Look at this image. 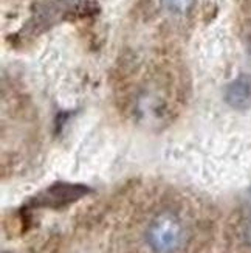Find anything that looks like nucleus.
Segmentation results:
<instances>
[{"label": "nucleus", "mask_w": 251, "mask_h": 253, "mask_svg": "<svg viewBox=\"0 0 251 253\" xmlns=\"http://www.w3.org/2000/svg\"><path fill=\"white\" fill-rule=\"evenodd\" d=\"M89 193V188L84 185H70V183H56L50 186L42 194H39L35 204L39 207H50V208H59L65 207L74 201L81 199L82 196Z\"/></svg>", "instance_id": "obj_2"}, {"label": "nucleus", "mask_w": 251, "mask_h": 253, "mask_svg": "<svg viewBox=\"0 0 251 253\" xmlns=\"http://www.w3.org/2000/svg\"><path fill=\"white\" fill-rule=\"evenodd\" d=\"M226 103L236 109H245L251 106V76L241 75L231 81L225 90Z\"/></svg>", "instance_id": "obj_3"}, {"label": "nucleus", "mask_w": 251, "mask_h": 253, "mask_svg": "<svg viewBox=\"0 0 251 253\" xmlns=\"http://www.w3.org/2000/svg\"><path fill=\"white\" fill-rule=\"evenodd\" d=\"M195 0H161V5L165 6L169 13L174 14H186L194 6Z\"/></svg>", "instance_id": "obj_4"}, {"label": "nucleus", "mask_w": 251, "mask_h": 253, "mask_svg": "<svg viewBox=\"0 0 251 253\" xmlns=\"http://www.w3.org/2000/svg\"><path fill=\"white\" fill-rule=\"evenodd\" d=\"M247 241L251 244V224H250L248 228H247Z\"/></svg>", "instance_id": "obj_5"}, {"label": "nucleus", "mask_w": 251, "mask_h": 253, "mask_svg": "<svg viewBox=\"0 0 251 253\" xmlns=\"http://www.w3.org/2000/svg\"><path fill=\"white\" fill-rule=\"evenodd\" d=\"M147 243L155 253H174L184 241V228L180 219L169 211L158 214L147 228Z\"/></svg>", "instance_id": "obj_1"}]
</instances>
